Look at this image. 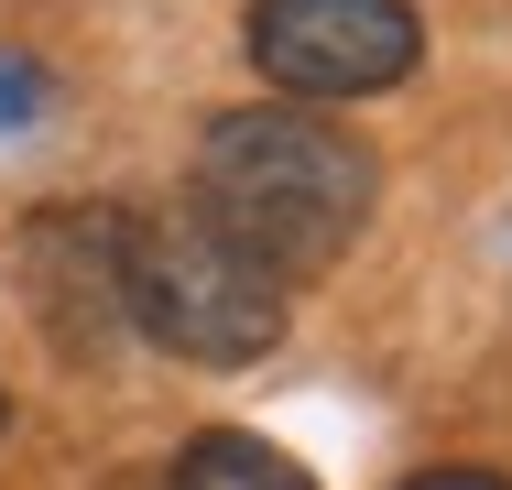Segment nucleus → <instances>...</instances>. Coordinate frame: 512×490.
<instances>
[{"label":"nucleus","instance_id":"nucleus-1","mask_svg":"<svg viewBox=\"0 0 512 490\" xmlns=\"http://www.w3.org/2000/svg\"><path fill=\"white\" fill-rule=\"evenodd\" d=\"M207 229L262 262L273 284L295 294L316 273L349 262V240L371 229L382 207V164L349 120L327 109H295V98H251V109H218L197 131V186H186Z\"/></svg>","mask_w":512,"mask_h":490},{"label":"nucleus","instance_id":"nucleus-3","mask_svg":"<svg viewBox=\"0 0 512 490\" xmlns=\"http://www.w3.org/2000/svg\"><path fill=\"white\" fill-rule=\"evenodd\" d=\"M240 44L262 66V88H284L306 109V98L404 88L414 55H425V22H414V0H251Z\"/></svg>","mask_w":512,"mask_h":490},{"label":"nucleus","instance_id":"nucleus-6","mask_svg":"<svg viewBox=\"0 0 512 490\" xmlns=\"http://www.w3.org/2000/svg\"><path fill=\"white\" fill-rule=\"evenodd\" d=\"M22 120H44V66L33 55H0V131H22Z\"/></svg>","mask_w":512,"mask_h":490},{"label":"nucleus","instance_id":"nucleus-5","mask_svg":"<svg viewBox=\"0 0 512 490\" xmlns=\"http://www.w3.org/2000/svg\"><path fill=\"white\" fill-rule=\"evenodd\" d=\"M164 490H316L284 447H262L251 425H207V436H186L175 447V480Z\"/></svg>","mask_w":512,"mask_h":490},{"label":"nucleus","instance_id":"nucleus-4","mask_svg":"<svg viewBox=\"0 0 512 490\" xmlns=\"http://www.w3.org/2000/svg\"><path fill=\"white\" fill-rule=\"evenodd\" d=\"M120 218H131V207H33L22 240H11L22 305H33L44 338L77 349V360H99L109 338L131 327V316H120Z\"/></svg>","mask_w":512,"mask_h":490},{"label":"nucleus","instance_id":"nucleus-7","mask_svg":"<svg viewBox=\"0 0 512 490\" xmlns=\"http://www.w3.org/2000/svg\"><path fill=\"white\" fill-rule=\"evenodd\" d=\"M393 490H512L502 469H414V480H393Z\"/></svg>","mask_w":512,"mask_h":490},{"label":"nucleus","instance_id":"nucleus-8","mask_svg":"<svg viewBox=\"0 0 512 490\" xmlns=\"http://www.w3.org/2000/svg\"><path fill=\"white\" fill-rule=\"evenodd\" d=\"M0 425H11V403H0Z\"/></svg>","mask_w":512,"mask_h":490},{"label":"nucleus","instance_id":"nucleus-2","mask_svg":"<svg viewBox=\"0 0 512 490\" xmlns=\"http://www.w3.org/2000/svg\"><path fill=\"white\" fill-rule=\"evenodd\" d=\"M120 316H131V338H153L197 371H251L284 338L295 294L262 262H240L197 207H142V218H120Z\"/></svg>","mask_w":512,"mask_h":490}]
</instances>
